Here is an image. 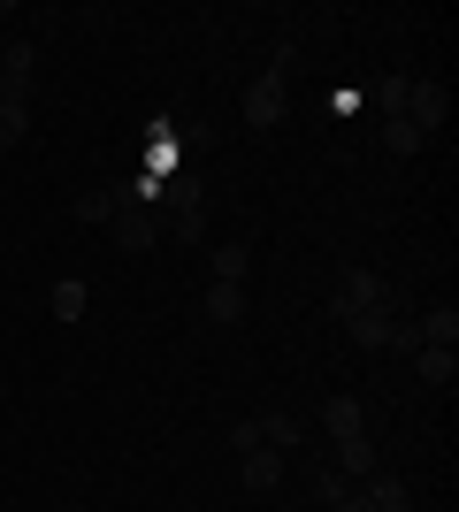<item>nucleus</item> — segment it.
<instances>
[{
  "label": "nucleus",
  "mask_w": 459,
  "mask_h": 512,
  "mask_svg": "<svg viewBox=\"0 0 459 512\" xmlns=\"http://www.w3.org/2000/svg\"><path fill=\"white\" fill-rule=\"evenodd\" d=\"M352 490H360V482H345V474H337V467H322V474H314V497H322V505H329V512L345 505V497H352Z\"/></svg>",
  "instance_id": "21"
},
{
  "label": "nucleus",
  "mask_w": 459,
  "mask_h": 512,
  "mask_svg": "<svg viewBox=\"0 0 459 512\" xmlns=\"http://www.w3.org/2000/svg\"><path fill=\"white\" fill-rule=\"evenodd\" d=\"M108 192H115V207H138V214H146V207L169 199V184H161V176H123V184H108Z\"/></svg>",
  "instance_id": "11"
},
{
  "label": "nucleus",
  "mask_w": 459,
  "mask_h": 512,
  "mask_svg": "<svg viewBox=\"0 0 459 512\" xmlns=\"http://www.w3.org/2000/svg\"><path fill=\"white\" fill-rule=\"evenodd\" d=\"M414 329H421V344H437V352H452V344H459V314H452V306H429Z\"/></svg>",
  "instance_id": "15"
},
{
  "label": "nucleus",
  "mask_w": 459,
  "mask_h": 512,
  "mask_svg": "<svg viewBox=\"0 0 459 512\" xmlns=\"http://www.w3.org/2000/svg\"><path fill=\"white\" fill-rule=\"evenodd\" d=\"M161 230H169V237H184V245H199V237H207V207H199V199H176Z\"/></svg>",
  "instance_id": "14"
},
{
  "label": "nucleus",
  "mask_w": 459,
  "mask_h": 512,
  "mask_svg": "<svg viewBox=\"0 0 459 512\" xmlns=\"http://www.w3.org/2000/svg\"><path fill=\"white\" fill-rule=\"evenodd\" d=\"M199 321H215V329H238V321H245V283H207V299H199Z\"/></svg>",
  "instance_id": "8"
},
{
  "label": "nucleus",
  "mask_w": 459,
  "mask_h": 512,
  "mask_svg": "<svg viewBox=\"0 0 459 512\" xmlns=\"http://www.w3.org/2000/svg\"><path fill=\"white\" fill-rule=\"evenodd\" d=\"M77 222H115V192H85L77 199Z\"/></svg>",
  "instance_id": "22"
},
{
  "label": "nucleus",
  "mask_w": 459,
  "mask_h": 512,
  "mask_svg": "<svg viewBox=\"0 0 459 512\" xmlns=\"http://www.w3.org/2000/svg\"><path fill=\"white\" fill-rule=\"evenodd\" d=\"M406 92H414V77H383V85H375V107H383V123H391V115H406Z\"/></svg>",
  "instance_id": "19"
},
{
  "label": "nucleus",
  "mask_w": 459,
  "mask_h": 512,
  "mask_svg": "<svg viewBox=\"0 0 459 512\" xmlns=\"http://www.w3.org/2000/svg\"><path fill=\"white\" fill-rule=\"evenodd\" d=\"M337 329H345L360 352H383V337H391V314H345Z\"/></svg>",
  "instance_id": "13"
},
{
  "label": "nucleus",
  "mask_w": 459,
  "mask_h": 512,
  "mask_svg": "<svg viewBox=\"0 0 459 512\" xmlns=\"http://www.w3.org/2000/svg\"><path fill=\"white\" fill-rule=\"evenodd\" d=\"M253 276V253H245V245H215V253H207V283H245Z\"/></svg>",
  "instance_id": "12"
},
{
  "label": "nucleus",
  "mask_w": 459,
  "mask_h": 512,
  "mask_svg": "<svg viewBox=\"0 0 459 512\" xmlns=\"http://www.w3.org/2000/svg\"><path fill=\"white\" fill-rule=\"evenodd\" d=\"M284 107H291V92H284L276 69H268L261 85H245V123H253V130H276V123H284Z\"/></svg>",
  "instance_id": "3"
},
{
  "label": "nucleus",
  "mask_w": 459,
  "mask_h": 512,
  "mask_svg": "<svg viewBox=\"0 0 459 512\" xmlns=\"http://www.w3.org/2000/svg\"><path fill=\"white\" fill-rule=\"evenodd\" d=\"M345 314H391V283L375 268H345L337 299H329V321H345Z\"/></svg>",
  "instance_id": "1"
},
{
  "label": "nucleus",
  "mask_w": 459,
  "mask_h": 512,
  "mask_svg": "<svg viewBox=\"0 0 459 512\" xmlns=\"http://www.w3.org/2000/svg\"><path fill=\"white\" fill-rule=\"evenodd\" d=\"M414 360H421V383H437V390H452V383H459V352H437V344H421Z\"/></svg>",
  "instance_id": "16"
},
{
  "label": "nucleus",
  "mask_w": 459,
  "mask_h": 512,
  "mask_svg": "<svg viewBox=\"0 0 459 512\" xmlns=\"http://www.w3.org/2000/svg\"><path fill=\"white\" fill-rule=\"evenodd\" d=\"M31 130V100H0V146H23Z\"/></svg>",
  "instance_id": "17"
},
{
  "label": "nucleus",
  "mask_w": 459,
  "mask_h": 512,
  "mask_svg": "<svg viewBox=\"0 0 459 512\" xmlns=\"http://www.w3.org/2000/svg\"><path fill=\"white\" fill-rule=\"evenodd\" d=\"M375 467H383V451H375V436H352V444H337V474H345V482H368Z\"/></svg>",
  "instance_id": "10"
},
{
  "label": "nucleus",
  "mask_w": 459,
  "mask_h": 512,
  "mask_svg": "<svg viewBox=\"0 0 459 512\" xmlns=\"http://www.w3.org/2000/svg\"><path fill=\"white\" fill-rule=\"evenodd\" d=\"M383 352H421V329H414V321H398V314H391V337H383Z\"/></svg>",
  "instance_id": "23"
},
{
  "label": "nucleus",
  "mask_w": 459,
  "mask_h": 512,
  "mask_svg": "<svg viewBox=\"0 0 459 512\" xmlns=\"http://www.w3.org/2000/svg\"><path fill=\"white\" fill-rule=\"evenodd\" d=\"M444 115H452V92L429 85V77H414V92H406V123L429 138V130H444Z\"/></svg>",
  "instance_id": "4"
},
{
  "label": "nucleus",
  "mask_w": 459,
  "mask_h": 512,
  "mask_svg": "<svg viewBox=\"0 0 459 512\" xmlns=\"http://www.w3.org/2000/svg\"><path fill=\"white\" fill-rule=\"evenodd\" d=\"M421 146H429V138H421L406 115H391V123H383V153H421Z\"/></svg>",
  "instance_id": "18"
},
{
  "label": "nucleus",
  "mask_w": 459,
  "mask_h": 512,
  "mask_svg": "<svg viewBox=\"0 0 459 512\" xmlns=\"http://www.w3.org/2000/svg\"><path fill=\"white\" fill-rule=\"evenodd\" d=\"M253 436H261L268 451H299V444H306V421H299L291 406H268L261 421H253Z\"/></svg>",
  "instance_id": "5"
},
{
  "label": "nucleus",
  "mask_w": 459,
  "mask_h": 512,
  "mask_svg": "<svg viewBox=\"0 0 459 512\" xmlns=\"http://www.w3.org/2000/svg\"><path fill=\"white\" fill-rule=\"evenodd\" d=\"M31 69H39V46L31 39L0 46V100H31Z\"/></svg>",
  "instance_id": "2"
},
{
  "label": "nucleus",
  "mask_w": 459,
  "mask_h": 512,
  "mask_svg": "<svg viewBox=\"0 0 459 512\" xmlns=\"http://www.w3.org/2000/svg\"><path fill=\"white\" fill-rule=\"evenodd\" d=\"M238 474H245V490H253V497H268V490H276V482H284V451H245V459H238Z\"/></svg>",
  "instance_id": "9"
},
{
  "label": "nucleus",
  "mask_w": 459,
  "mask_h": 512,
  "mask_svg": "<svg viewBox=\"0 0 459 512\" xmlns=\"http://www.w3.org/2000/svg\"><path fill=\"white\" fill-rule=\"evenodd\" d=\"M115 245H123V253H153V245H161V222H153V214H138V207H115Z\"/></svg>",
  "instance_id": "6"
},
{
  "label": "nucleus",
  "mask_w": 459,
  "mask_h": 512,
  "mask_svg": "<svg viewBox=\"0 0 459 512\" xmlns=\"http://www.w3.org/2000/svg\"><path fill=\"white\" fill-rule=\"evenodd\" d=\"M322 436H329V444L368 436V406H360V398H329V406H322Z\"/></svg>",
  "instance_id": "7"
},
{
  "label": "nucleus",
  "mask_w": 459,
  "mask_h": 512,
  "mask_svg": "<svg viewBox=\"0 0 459 512\" xmlns=\"http://www.w3.org/2000/svg\"><path fill=\"white\" fill-rule=\"evenodd\" d=\"M85 306H92V291H85L77 276H69V283H54V314H62V321H77Z\"/></svg>",
  "instance_id": "20"
}]
</instances>
